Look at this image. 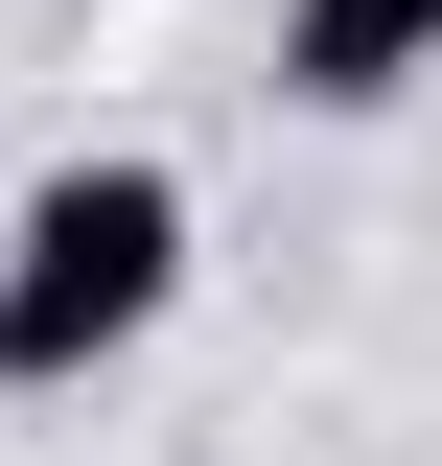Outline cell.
Here are the masks:
<instances>
[{"mask_svg": "<svg viewBox=\"0 0 442 466\" xmlns=\"http://www.w3.org/2000/svg\"><path fill=\"white\" fill-rule=\"evenodd\" d=\"M186 303V164L140 140H70L24 210H0V397H70Z\"/></svg>", "mask_w": 442, "mask_h": 466, "instance_id": "6da1fadb", "label": "cell"}, {"mask_svg": "<svg viewBox=\"0 0 442 466\" xmlns=\"http://www.w3.org/2000/svg\"><path fill=\"white\" fill-rule=\"evenodd\" d=\"M442 70V0H279V94L303 116H396Z\"/></svg>", "mask_w": 442, "mask_h": 466, "instance_id": "7a4b0ae2", "label": "cell"}]
</instances>
